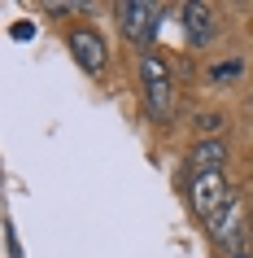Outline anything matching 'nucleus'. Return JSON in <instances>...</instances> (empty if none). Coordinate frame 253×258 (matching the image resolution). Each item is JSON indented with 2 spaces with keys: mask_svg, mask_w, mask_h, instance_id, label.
<instances>
[{
  "mask_svg": "<svg viewBox=\"0 0 253 258\" xmlns=\"http://www.w3.org/2000/svg\"><path fill=\"white\" fill-rule=\"evenodd\" d=\"M140 83H144V109L153 122H171L175 114V75H171V61L148 48L140 53Z\"/></svg>",
  "mask_w": 253,
  "mask_h": 258,
  "instance_id": "f257e3e1",
  "label": "nucleus"
},
{
  "mask_svg": "<svg viewBox=\"0 0 253 258\" xmlns=\"http://www.w3.org/2000/svg\"><path fill=\"white\" fill-rule=\"evenodd\" d=\"M161 14H166V9L148 5V0H127V5H118L122 35H127L131 44H140V48L148 53V44H153V31L161 27Z\"/></svg>",
  "mask_w": 253,
  "mask_h": 258,
  "instance_id": "f03ea898",
  "label": "nucleus"
},
{
  "mask_svg": "<svg viewBox=\"0 0 253 258\" xmlns=\"http://www.w3.org/2000/svg\"><path fill=\"white\" fill-rule=\"evenodd\" d=\"M188 202H192V215L210 223V219L218 215L227 202H231L223 171H218V175H192V184H188Z\"/></svg>",
  "mask_w": 253,
  "mask_h": 258,
  "instance_id": "7ed1b4c3",
  "label": "nucleus"
},
{
  "mask_svg": "<svg viewBox=\"0 0 253 258\" xmlns=\"http://www.w3.org/2000/svg\"><path fill=\"white\" fill-rule=\"evenodd\" d=\"M205 232H210V241L214 245H223L227 254H236V249H244V202H231L218 210V215L205 223Z\"/></svg>",
  "mask_w": 253,
  "mask_h": 258,
  "instance_id": "20e7f679",
  "label": "nucleus"
},
{
  "mask_svg": "<svg viewBox=\"0 0 253 258\" xmlns=\"http://www.w3.org/2000/svg\"><path fill=\"white\" fill-rule=\"evenodd\" d=\"M70 53H74V61H79L88 75H101L109 61V48H105V35L92 27H74L70 31Z\"/></svg>",
  "mask_w": 253,
  "mask_h": 258,
  "instance_id": "39448f33",
  "label": "nucleus"
},
{
  "mask_svg": "<svg viewBox=\"0 0 253 258\" xmlns=\"http://www.w3.org/2000/svg\"><path fill=\"white\" fill-rule=\"evenodd\" d=\"M184 31H188V44L192 48H205L214 40V14L205 5H184Z\"/></svg>",
  "mask_w": 253,
  "mask_h": 258,
  "instance_id": "423d86ee",
  "label": "nucleus"
},
{
  "mask_svg": "<svg viewBox=\"0 0 253 258\" xmlns=\"http://www.w3.org/2000/svg\"><path fill=\"white\" fill-rule=\"evenodd\" d=\"M223 158H227L223 140H201L197 149H192V175H218Z\"/></svg>",
  "mask_w": 253,
  "mask_h": 258,
  "instance_id": "0eeeda50",
  "label": "nucleus"
},
{
  "mask_svg": "<svg viewBox=\"0 0 253 258\" xmlns=\"http://www.w3.org/2000/svg\"><path fill=\"white\" fill-rule=\"evenodd\" d=\"M218 127H223V118H218V114H201V118H197V132H201V136H210V140H214V132H218Z\"/></svg>",
  "mask_w": 253,
  "mask_h": 258,
  "instance_id": "6e6552de",
  "label": "nucleus"
},
{
  "mask_svg": "<svg viewBox=\"0 0 253 258\" xmlns=\"http://www.w3.org/2000/svg\"><path fill=\"white\" fill-rule=\"evenodd\" d=\"M240 70H244L240 61H223V66H214V70H210V79H231V75H240Z\"/></svg>",
  "mask_w": 253,
  "mask_h": 258,
  "instance_id": "1a4fd4ad",
  "label": "nucleus"
},
{
  "mask_svg": "<svg viewBox=\"0 0 253 258\" xmlns=\"http://www.w3.org/2000/svg\"><path fill=\"white\" fill-rule=\"evenodd\" d=\"M9 35H14V40H31V35H35V27H31V22H18Z\"/></svg>",
  "mask_w": 253,
  "mask_h": 258,
  "instance_id": "9d476101",
  "label": "nucleus"
},
{
  "mask_svg": "<svg viewBox=\"0 0 253 258\" xmlns=\"http://www.w3.org/2000/svg\"><path fill=\"white\" fill-rule=\"evenodd\" d=\"M227 258H253V254H249V249H236V254H227Z\"/></svg>",
  "mask_w": 253,
  "mask_h": 258,
  "instance_id": "9b49d317",
  "label": "nucleus"
}]
</instances>
